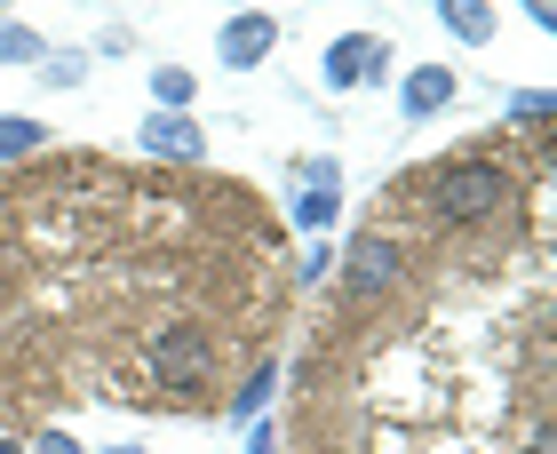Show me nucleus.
<instances>
[{
	"label": "nucleus",
	"instance_id": "13",
	"mask_svg": "<svg viewBox=\"0 0 557 454\" xmlns=\"http://www.w3.org/2000/svg\"><path fill=\"white\" fill-rule=\"evenodd\" d=\"M40 57V33H24V24H0V64H33Z\"/></svg>",
	"mask_w": 557,
	"mask_h": 454
},
{
	"label": "nucleus",
	"instance_id": "8",
	"mask_svg": "<svg viewBox=\"0 0 557 454\" xmlns=\"http://www.w3.org/2000/svg\"><path fill=\"white\" fill-rule=\"evenodd\" d=\"M40 144H48V128H40V120H24V112H0V168L33 160Z\"/></svg>",
	"mask_w": 557,
	"mask_h": 454
},
{
	"label": "nucleus",
	"instance_id": "16",
	"mask_svg": "<svg viewBox=\"0 0 557 454\" xmlns=\"http://www.w3.org/2000/svg\"><path fill=\"white\" fill-rule=\"evenodd\" d=\"M33 454H81V439H72V431H48V439H40Z\"/></svg>",
	"mask_w": 557,
	"mask_h": 454
},
{
	"label": "nucleus",
	"instance_id": "11",
	"mask_svg": "<svg viewBox=\"0 0 557 454\" xmlns=\"http://www.w3.org/2000/svg\"><path fill=\"white\" fill-rule=\"evenodd\" d=\"M191 72L184 64H160V72H151V105H160V112H191Z\"/></svg>",
	"mask_w": 557,
	"mask_h": 454
},
{
	"label": "nucleus",
	"instance_id": "1",
	"mask_svg": "<svg viewBox=\"0 0 557 454\" xmlns=\"http://www.w3.org/2000/svg\"><path fill=\"white\" fill-rule=\"evenodd\" d=\"M510 199H518V184H510V168H494V160H446L430 175V208L446 223H486V216L510 208Z\"/></svg>",
	"mask_w": 557,
	"mask_h": 454
},
{
	"label": "nucleus",
	"instance_id": "15",
	"mask_svg": "<svg viewBox=\"0 0 557 454\" xmlns=\"http://www.w3.org/2000/svg\"><path fill=\"white\" fill-rule=\"evenodd\" d=\"M88 72V57H48V88H72Z\"/></svg>",
	"mask_w": 557,
	"mask_h": 454
},
{
	"label": "nucleus",
	"instance_id": "14",
	"mask_svg": "<svg viewBox=\"0 0 557 454\" xmlns=\"http://www.w3.org/2000/svg\"><path fill=\"white\" fill-rule=\"evenodd\" d=\"M510 120H525V128H542V120H549V96H542V88H518V96H510Z\"/></svg>",
	"mask_w": 557,
	"mask_h": 454
},
{
	"label": "nucleus",
	"instance_id": "2",
	"mask_svg": "<svg viewBox=\"0 0 557 454\" xmlns=\"http://www.w3.org/2000/svg\"><path fill=\"white\" fill-rule=\"evenodd\" d=\"M208 367H215L208 335H191V327H168V335H151V375H160L168 391H199V383H208Z\"/></svg>",
	"mask_w": 557,
	"mask_h": 454
},
{
	"label": "nucleus",
	"instance_id": "10",
	"mask_svg": "<svg viewBox=\"0 0 557 454\" xmlns=\"http://www.w3.org/2000/svg\"><path fill=\"white\" fill-rule=\"evenodd\" d=\"M271 383H278V367H256V375L239 383V398H232V422H239V431H247V422H263V407H271Z\"/></svg>",
	"mask_w": 557,
	"mask_h": 454
},
{
	"label": "nucleus",
	"instance_id": "12",
	"mask_svg": "<svg viewBox=\"0 0 557 454\" xmlns=\"http://www.w3.org/2000/svg\"><path fill=\"white\" fill-rule=\"evenodd\" d=\"M343 216V199H335V184H302V199H295V223L302 232H326V223Z\"/></svg>",
	"mask_w": 557,
	"mask_h": 454
},
{
	"label": "nucleus",
	"instance_id": "18",
	"mask_svg": "<svg viewBox=\"0 0 557 454\" xmlns=\"http://www.w3.org/2000/svg\"><path fill=\"white\" fill-rule=\"evenodd\" d=\"M0 454H24V446H9V439H0Z\"/></svg>",
	"mask_w": 557,
	"mask_h": 454
},
{
	"label": "nucleus",
	"instance_id": "9",
	"mask_svg": "<svg viewBox=\"0 0 557 454\" xmlns=\"http://www.w3.org/2000/svg\"><path fill=\"white\" fill-rule=\"evenodd\" d=\"M438 16H446V33H454V40H470V48H478V40H494V9H486V0H446Z\"/></svg>",
	"mask_w": 557,
	"mask_h": 454
},
{
	"label": "nucleus",
	"instance_id": "19",
	"mask_svg": "<svg viewBox=\"0 0 557 454\" xmlns=\"http://www.w3.org/2000/svg\"><path fill=\"white\" fill-rule=\"evenodd\" d=\"M112 454H144V446H112Z\"/></svg>",
	"mask_w": 557,
	"mask_h": 454
},
{
	"label": "nucleus",
	"instance_id": "7",
	"mask_svg": "<svg viewBox=\"0 0 557 454\" xmlns=\"http://www.w3.org/2000/svg\"><path fill=\"white\" fill-rule=\"evenodd\" d=\"M454 105V72L446 64H414L407 72V120H430V112H446Z\"/></svg>",
	"mask_w": 557,
	"mask_h": 454
},
{
	"label": "nucleus",
	"instance_id": "4",
	"mask_svg": "<svg viewBox=\"0 0 557 454\" xmlns=\"http://www.w3.org/2000/svg\"><path fill=\"white\" fill-rule=\"evenodd\" d=\"M271 40H278V16H263V9H239V16H223V64L232 72H247V64H263L271 57Z\"/></svg>",
	"mask_w": 557,
	"mask_h": 454
},
{
	"label": "nucleus",
	"instance_id": "5",
	"mask_svg": "<svg viewBox=\"0 0 557 454\" xmlns=\"http://www.w3.org/2000/svg\"><path fill=\"white\" fill-rule=\"evenodd\" d=\"M136 144L160 151V160H199V151H208V136H199L191 112H151L144 128H136Z\"/></svg>",
	"mask_w": 557,
	"mask_h": 454
},
{
	"label": "nucleus",
	"instance_id": "17",
	"mask_svg": "<svg viewBox=\"0 0 557 454\" xmlns=\"http://www.w3.org/2000/svg\"><path fill=\"white\" fill-rule=\"evenodd\" d=\"M525 454H549V431H534V446H525Z\"/></svg>",
	"mask_w": 557,
	"mask_h": 454
},
{
	"label": "nucleus",
	"instance_id": "6",
	"mask_svg": "<svg viewBox=\"0 0 557 454\" xmlns=\"http://www.w3.org/2000/svg\"><path fill=\"white\" fill-rule=\"evenodd\" d=\"M343 280L359 287V295H383V287H398V247L367 232V240H359V247L343 256Z\"/></svg>",
	"mask_w": 557,
	"mask_h": 454
},
{
	"label": "nucleus",
	"instance_id": "3",
	"mask_svg": "<svg viewBox=\"0 0 557 454\" xmlns=\"http://www.w3.org/2000/svg\"><path fill=\"white\" fill-rule=\"evenodd\" d=\"M383 72H391V40L383 33H343L335 48H326L319 81L326 88H367V81H383Z\"/></svg>",
	"mask_w": 557,
	"mask_h": 454
}]
</instances>
